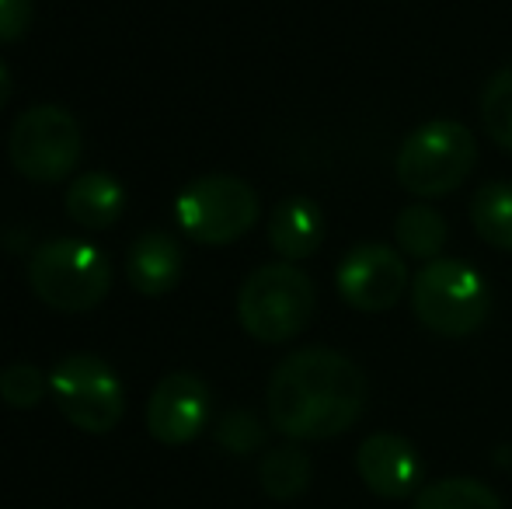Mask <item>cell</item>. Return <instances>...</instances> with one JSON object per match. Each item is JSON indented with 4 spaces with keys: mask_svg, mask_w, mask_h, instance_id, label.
<instances>
[{
    "mask_svg": "<svg viewBox=\"0 0 512 509\" xmlns=\"http://www.w3.org/2000/svg\"><path fill=\"white\" fill-rule=\"evenodd\" d=\"M324 241V213L314 199L290 196L272 210L269 245L283 255V262H304Z\"/></svg>",
    "mask_w": 512,
    "mask_h": 509,
    "instance_id": "13",
    "label": "cell"
},
{
    "mask_svg": "<svg viewBox=\"0 0 512 509\" xmlns=\"http://www.w3.org/2000/svg\"><path fill=\"white\" fill-rule=\"evenodd\" d=\"M216 440L230 450V454H251L262 447L265 429L251 412H227L216 426Z\"/></svg>",
    "mask_w": 512,
    "mask_h": 509,
    "instance_id": "21",
    "label": "cell"
},
{
    "mask_svg": "<svg viewBox=\"0 0 512 509\" xmlns=\"http://www.w3.org/2000/svg\"><path fill=\"white\" fill-rule=\"evenodd\" d=\"M338 293L349 307L366 314L391 311L408 286V265L398 248L356 245L338 262Z\"/></svg>",
    "mask_w": 512,
    "mask_h": 509,
    "instance_id": "9",
    "label": "cell"
},
{
    "mask_svg": "<svg viewBox=\"0 0 512 509\" xmlns=\"http://www.w3.org/2000/svg\"><path fill=\"white\" fill-rule=\"evenodd\" d=\"M11 164L28 182H60L77 168L81 126L60 105H35L11 126Z\"/></svg>",
    "mask_w": 512,
    "mask_h": 509,
    "instance_id": "8",
    "label": "cell"
},
{
    "mask_svg": "<svg viewBox=\"0 0 512 509\" xmlns=\"http://www.w3.org/2000/svg\"><path fill=\"white\" fill-rule=\"evenodd\" d=\"M471 224L485 245L512 252V182H488L474 192Z\"/></svg>",
    "mask_w": 512,
    "mask_h": 509,
    "instance_id": "15",
    "label": "cell"
},
{
    "mask_svg": "<svg viewBox=\"0 0 512 509\" xmlns=\"http://www.w3.org/2000/svg\"><path fill=\"white\" fill-rule=\"evenodd\" d=\"M209 387L196 374H168L147 401V429L164 447L192 443L209 422Z\"/></svg>",
    "mask_w": 512,
    "mask_h": 509,
    "instance_id": "10",
    "label": "cell"
},
{
    "mask_svg": "<svg viewBox=\"0 0 512 509\" xmlns=\"http://www.w3.org/2000/svg\"><path fill=\"white\" fill-rule=\"evenodd\" d=\"M474 161H478V140L471 129L453 119H432L405 136L394 175L411 196L439 199L467 182Z\"/></svg>",
    "mask_w": 512,
    "mask_h": 509,
    "instance_id": "4",
    "label": "cell"
},
{
    "mask_svg": "<svg viewBox=\"0 0 512 509\" xmlns=\"http://www.w3.org/2000/svg\"><path fill=\"white\" fill-rule=\"evenodd\" d=\"M49 391L70 426L84 433H112L126 412V391L115 370L91 353H74L56 363L49 374Z\"/></svg>",
    "mask_w": 512,
    "mask_h": 509,
    "instance_id": "7",
    "label": "cell"
},
{
    "mask_svg": "<svg viewBox=\"0 0 512 509\" xmlns=\"http://www.w3.org/2000/svg\"><path fill=\"white\" fill-rule=\"evenodd\" d=\"M394 238L408 258L418 262H436L446 245V220L432 206H405L394 220Z\"/></svg>",
    "mask_w": 512,
    "mask_h": 509,
    "instance_id": "16",
    "label": "cell"
},
{
    "mask_svg": "<svg viewBox=\"0 0 512 509\" xmlns=\"http://www.w3.org/2000/svg\"><path fill=\"white\" fill-rule=\"evenodd\" d=\"M310 457L300 447H276L258 464V482L265 496L272 499H297L310 485Z\"/></svg>",
    "mask_w": 512,
    "mask_h": 509,
    "instance_id": "17",
    "label": "cell"
},
{
    "mask_svg": "<svg viewBox=\"0 0 512 509\" xmlns=\"http://www.w3.org/2000/svg\"><path fill=\"white\" fill-rule=\"evenodd\" d=\"M415 318L443 339H464L478 332L492 307L485 276L464 258H436L418 269L411 283Z\"/></svg>",
    "mask_w": 512,
    "mask_h": 509,
    "instance_id": "3",
    "label": "cell"
},
{
    "mask_svg": "<svg viewBox=\"0 0 512 509\" xmlns=\"http://www.w3.org/2000/svg\"><path fill=\"white\" fill-rule=\"evenodd\" d=\"M28 283L35 297L56 311H91L112 286V265L91 241L60 238L32 255Z\"/></svg>",
    "mask_w": 512,
    "mask_h": 509,
    "instance_id": "5",
    "label": "cell"
},
{
    "mask_svg": "<svg viewBox=\"0 0 512 509\" xmlns=\"http://www.w3.org/2000/svg\"><path fill=\"white\" fill-rule=\"evenodd\" d=\"M411 509H502V499L478 478H439L418 489Z\"/></svg>",
    "mask_w": 512,
    "mask_h": 509,
    "instance_id": "18",
    "label": "cell"
},
{
    "mask_svg": "<svg viewBox=\"0 0 512 509\" xmlns=\"http://www.w3.org/2000/svg\"><path fill=\"white\" fill-rule=\"evenodd\" d=\"M7 98H11V70L0 63V109L7 105Z\"/></svg>",
    "mask_w": 512,
    "mask_h": 509,
    "instance_id": "23",
    "label": "cell"
},
{
    "mask_svg": "<svg viewBox=\"0 0 512 509\" xmlns=\"http://www.w3.org/2000/svg\"><path fill=\"white\" fill-rule=\"evenodd\" d=\"M356 471L380 499H405L422 482V457L398 433H373L359 443Z\"/></svg>",
    "mask_w": 512,
    "mask_h": 509,
    "instance_id": "11",
    "label": "cell"
},
{
    "mask_svg": "<svg viewBox=\"0 0 512 509\" xmlns=\"http://www.w3.org/2000/svg\"><path fill=\"white\" fill-rule=\"evenodd\" d=\"M481 126L495 147L512 150V67L492 74V81L481 91Z\"/></svg>",
    "mask_w": 512,
    "mask_h": 509,
    "instance_id": "19",
    "label": "cell"
},
{
    "mask_svg": "<svg viewBox=\"0 0 512 509\" xmlns=\"http://www.w3.org/2000/svg\"><path fill=\"white\" fill-rule=\"evenodd\" d=\"M67 213L88 231H105L126 213V192L105 171H84L67 192Z\"/></svg>",
    "mask_w": 512,
    "mask_h": 509,
    "instance_id": "14",
    "label": "cell"
},
{
    "mask_svg": "<svg viewBox=\"0 0 512 509\" xmlns=\"http://www.w3.org/2000/svg\"><path fill=\"white\" fill-rule=\"evenodd\" d=\"M314 307V283L293 262L262 265L244 279L241 293H237V318H241L244 332L269 346L297 339L314 318Z\"/></svg>",
    "mask_w": 512,
    "mask_h": 509,
    "instance_id": "2",
    "label": "cell"
},
{
    "mask_svg": "<svg viewBox=\"0 0 512 509\" xmlns=\"http://www.w3.org/2000/svg\"><path fill=\"white\" fill-rule=\"evenodd\" d=\"M49 391V377L35 363H11L0 370V398L11 408H35Z\"/></svg>",
    "mask_w": 512,
    "mask_h": 509,
    "instance_id": "20",
    "label": "cell"
},
{
    "mask_svg": "<svg viewBox=\"0 0 512 509\" xmlns=\"http://www.w3.org/2000/svg\"><path fill=\"white\" fill-rule=\"evenodd\" d=\"M182 272H185L182 245L164 231L140 234L126 255L129 286L140 290L143 297H161V293H171L178 283H182Z\"/></svg>",
    "mask_w": 512,
    "mask_h": 509,
    "instance_id": "12",
    "label": "cell"
},
{
    "mask_svg": "<svg viewBox=\"0 0 512 509\" xmlns=\"http://www.w3.org/2000/svg\"><path fill=\"white\" fill-rule=\"evenodd\" d=\"M370 384L345 353L310 346L290 353L269 377V419L290 440H331L359 422Z\"/></svg>",
    "mask_w": 512,
    "mask_h": 509,
    "instance_id": "1",
    "label": "cell"
},
{
    "mask_svg": "<svg viewBox=\"0 0 512 509\" xmlns=\"http://www.w3.org/2000/svg\"><path fill=\"white\" fill-rule=\"evenodd\" d=\"M32 0H0V46L18 42L32 25Z\"/></svg>",
    "mask_w": 512,
    "mask_h": 509,
    "instance_id": "22",
    "label": "cell"
},
{
    "mask_svg": "<svg viewBox=\"0 0 512 509\" xmlns=\"http://www.w3.org/2000/svg\"><path fill=\"white\" fill-rule=\"evenodd\" d=\"M262 203L258 192L244 178L234 175H203L182 189L175 203L178 227L199 245H234L237 238L255 227Z\"/></svg>",
    "mask_w": 512,
    "mask_h": 509,
    "instance_id": "6",
    "label": "cell"
}]
</instances>
